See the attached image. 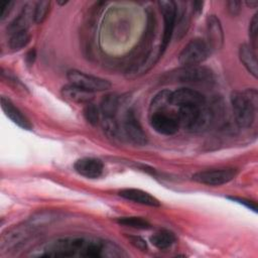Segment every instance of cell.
<instances>
[{"label": "cell", "instance_id": "29", "mask_svg": "<svg viewBox=\"0 0 258 258\" xmlns=\"http://www.w3.org/2000/svg\"><path fill=\"white\" fill-rule=\"evenodd\" d=\"M227 9H228V11L231 15L236 16L241 11V2L240 1H235V0L228 1L227 2Z\"/></svg>", "mask_w": 258, "mask_h": 258}, {"label": "cell", "instance_id": "14", "mask_svg": "<svg viewBox=\"0 0 258 258\" xmlns=\"http://www.w3.org/2000/svg\"><path fill=\"white\" fill-rule=\"evenodd\" d=\"M1 108L5 115L16 125L25 130H31L32 125L30 121L22 114V112L9 100L8 98L2 96L0 99Z\"/></svg>", "mask_w": 258, "mask_h": 258}, {"label": "cell", "instance_id": "5", "mask_svg": "<svg viewBox=\"0 0 258 258\" xmlns=\"http://www.w3.org/2000/svg\"><path fill=\"white\" fill-rule=\"evenodd\" d=\"M67 78L70 81V84L92 93L107 91L112 86L106 79L86 74L78 70H70L67 73Z\"/></svg>", "mask_w": 258, "mask_h": 258}, {"label": "cell", "instance_id": "28", "mask_svg": "<svg viewBox=\"0 0 258 258\" xmlns=\"http://www.w3.org/2000/svg\"><path fill=\"white\" fill-rule=\"evenodd\" d=\"M128 240L129 242L137 249H139L140 251H147L148 249V246H147V243L146 241L139 237V236H133V235H130L128 236Z\"/></svg>", "mask_w": 258, "mask_h": 258}, {"label": "cell", "instance_id": "15", "mask_svg": "<svg viewBox=\"0 0 258 258\" xmlns=\"http://www.w3.org/2000/svg\"><path fill=\"white\" fill-rule=\"evenodd\" d=\"M118 194L121 198L134 203H138L153 208L160 207V202L155 197L139 188H123L119 190Z\"/></svg>", "mask_w": 258, "mask_h": 258}, {"label": "cell", "instance_id": "23", "mask_svg": "<svg viewBox=\"0 0 258 258\" xmlns=\"http://www.w3.org/2000/svg\"><path fill=\"white\" fill-rule=\"evenodd\" d=\"M30 17L33 18V14L30 11L28 5H26L25 7H23V10L18 15V17L15 18L14 21L11 23V25L9 27V30L11 31V34L18 31V30L26 29V25H27Z\"/></svg>", "mask_w": 258, "mask_h": 258}, {"label": "cell", "instance_id": "25", "mask_svg": "<svg viewBox=\"0 0 258 258\" xmlns=\"http://www.w3.org/2000/svg\"><path fill=\"white\" fill-rule=\"evenodd\" d=\"M84 116L90 124L96 125L100 120V111L96 105L88 103L84 108Z\"/></svg>", "mask_w": 258, "mask_h": 258}, {"label": "cell", "instance_id": "1", "mask_svg": "<svg viewBox=\"0 0 258 258\" xmlns=\"http://www.w3.org/2000/svg\"><path fill=\"white\" fill-rule=\"evenodd\" d=\"M231 106L237 125L241 128H249L255 120L258 94L256 89L234 91L230 97Z\"/></svg>", "mask_w": 258, "mask_h": 258}, {"label": "cell", "instance_id": "7", "mask_svg": "<svg viewBox=\"0 0 258 258\" xmlns=\"http://www.w3.org/2000/svg\"><path fill=\"white\" fill-rule=\"evenodd\" d=\"M237 175L235 168H212L196 172L192 175V180L211 186H218L228 183Z\"/></svg>", "mask_w": 258, "mask_h": 258}, {"label": "cell", "instance_id": "11", "mask_svg": "<svg viewBox=\"0 0 258 258\" xmlns=\"http://www.w3.org/2000/svg\"><path fill=\"white\" fill-rule=\"evenodd\" d=\"M172 106H202L207 104L206 97L199 91L190 88H179L171 93Z\"/></svg>", "mask_w": 258, "mask_h": 258}, {"label": "cell", "instance_id": "21", "mask_svg": "<svg viewBox=\"0 0 258 258\" xmlns=\"http://www.w3.org/2000/svg\"><path fill=\"white\" fill-rule=\"evenodd\" d=\"M30 38L31 36L27 29L18 30L11 34L8 41V45L12 50H20L29 43Z\"/></svg>", "mask_w": 258, "mask_h": 258}, {"label": "cell", "instance_id": "26", "mask_svg": "<svg viewBox=\"0 0 258 258\" xmlns=\"http://www.w3.org/2000/svg\"><path fill=\"white\" fill-rule=\"evenodd\" d=\"M257 36H258V14H254L249 23V37L251 39V46L256 49L257 47Z\"/></svg>", "mask_w": 258, "mask_h": 258}, {"label": "cell", "instance_id": "6", "mask_svg": "<svg viewBox=\"0 0 258 258\" xmlns=\"http://www.w3.org/2000/svg\"><path fill=\"white\" fill-rule=\"evenodd\" d=\"M214 78L213 72L202 66H191V67H182L175 72L169 74V78L172 82L178 83H188V84H203L210 83Z\"/></svg>", "mask_w": 258, "mask_h": 258}, {"label": "cell", "instance_id": "9", "mask_svg": "<svg viewBox=\"0 0 258 258\" xmlns=\"http://www.w3.org/2000/svg\"><path fill=\"white\" fill-rule=\"evenodd\" d=\"M158 6H159V9L163 16V20H164L163 36H162V41H161V45L159 48L160 53L162 54L171 38L172 33H173L177 8H176L175 2L171 1V0L158 1Z\"/></svg>", "mask_w": 258, "mask_h": 258}, {"label": "cell", "instance_id": "31", "mask_svg": "<svg viewBox=\"0 0 258 258\" xmlns=\"http://www.w3.org/2000/svg\"><path fill=\"white\" fill-rule=\"evenodd\" d=\"M35 57H36V52H35V49H31L29 50L26 55H25V61L28 66H31L34 60H35Z\"/></svg>", "mask_w": 258, "mask_h": 258}, {"label": "cell", "instance_id": "24", "mask_svg": "<svg viewBox=\"0 0 258 258\" xmlns=\"http://www.w3.org/2000/svg\"><path fill=\"white\" fill-rule=\"evenodd\" d=\"M49 6H50V1H47V0L39 1L36 3L33 11V20L35 23H41L45 19L49 10Z\"/></svg>", "mask_w": 258, "mask_h": 258}, {"label": "cell", "instance_id": "33", "mask_svg": "<svg viewBox=\"0 0 258 258\" xmlns=\"http://www.w3.org/2000/svg\"><path fill=\"white\" fill-rule=\"evenodd\" d=\"M245 3L250 8H256L258 6V1L257 0H250V1H246Z\"/></svg>", "mask_w": 258, "mask_h": 258}, {"label": "cell", "instance_id": "4", "mask_svg": "<svg viewBox=\"0 0 258 258\" xmlns=\"http://www.w3.org/2000/svg\"><path fill=\"white\" fill-rule=\"evenodd\" d=\"M211 48L203 38H194L182 48L178 61L182 67L199 66L209 56Z\"/></svg>", "mask_w": 258, "mask_h": 258}, {"label": "cell", "instance_id": "17", "mask_svg": "<svg viewBox=\"0 0 258 258\" xmlns=\"http://www.w3.org/2000/svg\"><path fill=\"white\" fill-rule=\"evenodd\" d=\"M239 58L246 70L254 77H258V64L255 49L247 43H243L239 47Z\"/></svg>", "mask_w": 258, "mask_h": 258}, {"label": "cell", "instance_id": "22", "mask_svg": "<svg viewBox=\"0 0 258 258\" xmlns=\"http://www.w3.org/2000/svg\"><path fill=\"white\" fill-rule=\"evenodd\" d=\"M116 222L122 226L130 227L138 230H148L151 228L150 223L140 217H121V218H118Z\"/></svg>", "mask_w": 258, "mask_h": 258}, {"label": "cell", "instance_id": "13", "mask_svg": "<svg viewBox=\"0 0 258 258\" xmlns=\"http://www.w3.org/2000/svg\"><path fill=\"white\" fill-rule=\"evenodd\" d=\"M207 43L212 50L222 48L224 44V31L220 19L216 15H209L206 19Z\"/></svg>", "mask_w": 258, "mask_h": 258}, {"label": "cell", "instance_id": "3", "mask_svg": "<svg viewBox=\"0 0 258 258\" xmlns=\"http://www.w3.org/2000/svg\"><path fill=\"white\" fill-rule=\"evenodd\" d=\"M90 238L84 237H68L60 238L49 243L44 251L43 256L48 257H72L82 256L86 257Z\"/></svg>", "mask_w": 258, "mask_h": 258}, {"label": "cell", "instance_id": "32", "mask_svg": "<svg viewBox=\"0 0 258 258\" xmlns=\"http://www.w3.org/2000/svg\"><path fill=\"white\" fill-rule=\"evenodd\" d=\"M203 5H204V2L202 1H195L192 2V10L195 13L197 14H200L203 10Z\"/></svg>", "mask_w": 258, "mask_h": 258}, {"label": "cell", "instance_id": "10", "mask_svg": "<svg viewBox=\"0 0 258 258\" xmlns=\"http://www.w3.org/2000/svg\"><path fill=\"white\" fill-rule=\"evenodd\" d=\"M123 130L132 143L140 146L147 143V136L132 110H128L124 116Z\"/></svg>", "mask_w": 258, "mask_h": 258}, {"label": "cell", "instance_id": "19", "mask_svg": "<svg viewBox=\"0 0 258 258\" xmlns=\"http://www.w3.org/2000/svg\"><path fill=\"white\" fill-rule=\"evenodd\" d=\"M119 107V96L116 94H107L101 101L100 110L105 118H115Z\"/></svg>", "mask_w": 258, "mask_h": 258}, {"label": "cell", "instance_id": "16", "mask_svg": "<svg viewBox=\"0 0 258 258\" xmlns=\"http://www.w3.org/2000/svg\"><path fill=\"white\" fill-rule=\"evenodd\" d=\"M61 95L64 99L79 104L91 103L94 98V93L86 91L72 84L66 85L61 88Z\"/></svg>", "mask_w": 258, "mask_h": 258}, {"label": "cell", "instance_id": "20", "mask_svg": "<svg viewBox=\"0 0 258 258\" xmlns=\"http://www.w3.org/2000/svg\"><path fill=\"white\" fill-rule=\"evenodd\" d=\"M175 240H176V238H175L174 234L167 230L159 231L150 237L151 244L160 250L170 247L175 242Z\"/></svg>", "mask_w": 258, "mask_h": 258}, {"label": "cell", "instance_id": "12", "mask_svg": "<svg viewBox=\"0 0 258 258\" xmlns=\"http://www.w3.org/2000/svg\"><path fill=\"white\" fill-rule=\"evenodd\" d=\"M74 169L87 178H98L103 174L104 164L102 160L95 157H83L74 163Z\"/></svg>", "mask_w": 258, "mask_h": 258}, {"label": "cell", "instance_id": "8", "mask_svg": "<svg viewBox=\"0 0 258 258\" xmlns=\"http://www.w3.org/2000/svg\"><path fill=\"white\" fill-rule=\"evenodd\" d=\"M150 126L159 134L173 135L179 129L176 112L165 111L149 114Z\"/></svg>", "mask_w": 258, "mask_h": 258}, {"label": "cell", "instance_id": "2", "mask_svg": "<svg viewBox=\"0 0 258 258\" xmlns=\"http://www.w3.org/2000/svg\"><path fill=\"white\" fill-rule=\"evenodd\" d=\"M176 116L179 127L188 132H201L214 122L215 113L205 104L202 106L177 107Z\"/></svg>", "mask_w": 258, "mask_h": 258}, {"label": "cell", "instance_id": "27", "mask_svg": "<svg viewBox=\"0 0 258 258\" xmlns=\"http://www.w3.org/2000/svg\"><path fill=\"white\" fill-rule=\"evenodd\" d=\"M228 200H231L233 202H236L238 204H241V205H244L246 208L254 211V212H257V205L255 202L253 201H250V200H247L245 198H239V197H234V196H229L227 197Z\"/></svg>", "mask_w": 258, "mask_h": 258}, {"label": "cell", "instance_id": "34", "mask_svg": "<svg viewBox=\"0 0 258 258\" xmlns=\"http://www.w3.org/2000/svg\"><path fill=\"white\" fill-rule=\"evenodd\" d=\"M58 4H60V5H64V4H67V2H57Z\"/></svg>", "mask_w": 258, "mask_h": 258}, {"label": "cell", "instance_id": "18", "mask_svg": "<svg viewBox=\"0 0 258 258\" xmlns=\"http://www.w3.org/2000/svg\"><path fill=\"white\" fill-rule=\"evenodd\" d=\"M171 93L172 92L168 90H163L158 92L151 100V103L149 106V114L169 111V107L172 106Z\"/></svg>", "mask_w": 258, "mask_h": 258}, {"label": "cell", "instance_id": "30", "mask_svg": "<svg viewBox=\"0 0 258 258\" xmlns=\"http://www.w3.org/2000/svg\"><path fill=\"white\" fill-rule=\"evenodd\" d=\"M13 4L14 3L12 1H4L1 3V6H0V19L1 20L6 18V16L9 14Z\"/></svg>", "mask_w": 258, "mask_h": 258}]
</instances>
